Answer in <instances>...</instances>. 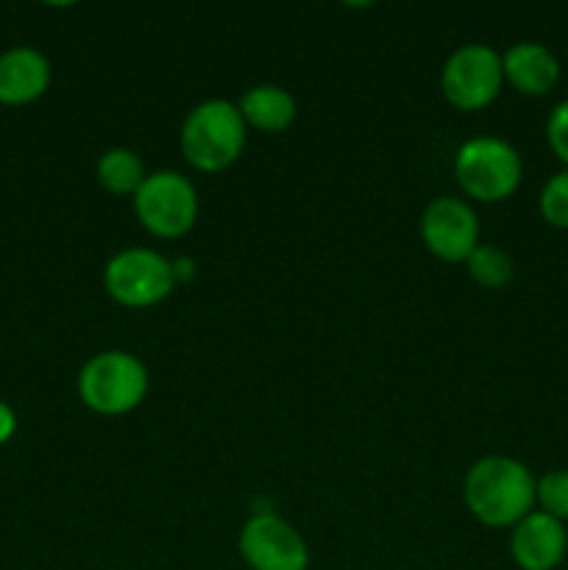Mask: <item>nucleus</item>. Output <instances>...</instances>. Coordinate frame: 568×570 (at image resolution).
Here are the masks:
<instances>
[{"instance_id":"1","label":"nucleus","mask_w":568,"mask_h":570,"mask_svg":"<svg viewBox=\"0 0 568 570\" xmlns=\"http://www.w3.org/2000/svg\"><path fill=\"white\" fill-rule=\"evenodd\" d=\"M535 484L538 479L521 460L501 454L482 456L468 468L462 501L484 527L512 529L529 512H535Z\"/></svg>"},{"instance_id":"2","label":"nucleus","mask_w":568,"mask_h":570,"mask_svg":"<svg viewBox=\"0 0 568 570\" xmlns=\"http://www.w3.org/2000/svg\"><path fill=\"white\" fill-rule=\"evenodd\" d=\"M245 139H248V126L237 104L209 98L193 106L184 117L178 145L189 167L200 173H221L243 156Z\"/></svg>"},{"instance_id":"3","label":"nucleus","mask_w":568,"mask_h":570,"mask_svg":"<svg viewBox=\"0 0 568 570\" xmlns=\"http://www.w3.org/2000/svg\"><path fill=\"white\" fill-rule=\"evenodd\" d=\"M148 387V367L131 351H100L78 373V395L84 406L106 417L137 410Z\"/></svg>"},{"instance_id":"4","label":"nucleus","mask_w":568,"mask_h":570,"mask_svg":"<svg viewBox=\"0 0 568 570\" xmlns=\"http://www.w3.org/2000/svg\"><path fill=\"white\" fill-rule=\"evenodd\" d=\"M454 176L462 193L479 204H501L521 187V154L507 139H468L454 156Z\"/></svg>"},{"instance_id":"5","label":"nucleus","mask_w":568,"mask_h":570,"mask_svg":"<svg viewBox=\"0 0 568 570\" xmlns=\"http://www.w3.org/2000/svg\"><path fill=\"white\" fill-rule=\"evenodd\" d=\"M104 287L126 309H148L176 289V267L150 248H126L104 267Z\"/></svg>"},{"instance_id":"6","label":"nucleus","mask_w":568,"mask_h":570,"mask_svg":"<svg viewBox=\"0 0 568 570\" xmlns=\"http://www.w3.org/2000/svg\"><path fill=\"white\" fill-rule=\"evenodd\" d=\"M134 212L145 232L159 239H178L198 220V193L189 178L173 170H156L134 195Z\"/></svg>"},{"instance_id":"7","label":"nucleus","mask_w":568,"mask_h":570,"mask_svg":"<svg viewBox=\"0 0 568 570\" xmlns=\"http://www.w3.org/2000/svg\"><path fill=\"white\" fill-rule=\"evenodd\" d=\"M501 87H505L501 53L482 42L457 48L440 70V92L460 111L484 109L499 98Z\"/></svg>"},{"instance_id":"8","label":"nucleus","mask_w":568,"mask_h":570,"mask_svg":"<svg viewBox=\"0 0 568 570\" xmlns=\"http://www.w3.org/2000/svg\"><path fill=\"white\" fill-rule=\"evenodd\" d=\"M239 557L251 570H310V546L298 529L273 512L248 518L239 529Z\"/></svg>"},{"instance_id":"9","label":"nucleus","mask_w":568,"mask_h":570,"mask_svg":"<svg viewBox=\"0 0 568 570\" xmlns=\"http://www.w3.org/2000/svg\"><path fill=\"white\" fill-rule=\"evenodd\" d=\"M421 239L429 248V254L438 259L468 262V256L479 245V217L473 206L462 198H443L429 200L421 215Z\"/></svg>"},{"instance_id":"10","label":"nucleus","mask_w":568,"mask_h":570,"mask_svg":"<svg viewBox=\"0 0 568 570\" xmlns=\"http://www.w3.org/2000/svg\"><path fill=\"white\" fill-rule=\"evenodd\" d=\"M568 554L566 523L546 512H529L512 527L510 557L521 570H555Z\"/></svg>"},{"instance_id":"11","label":"nucleus","mask_w":568,"mask_h":570,"mask_svg":"<svg viewBox=\"0 0 568 570\" xmlns=\"http://www.w3.org/2000/svg\"><path fill=\"white\" fill-rule=\"evenodd\" d=\"M505 83L529 98H543L560 81V59L540 42H516L501 53Z\"/></svg>"},{"instance_id":"12","label":"nucleus","mask_w":568,"mask_h":570,"mask_svg":"<svg viewBox=\"0 0 568 570\" xmlns=\"http://www.w3.org/2000/svg\"><path fill=\"white\" fill-rule=\"evenodd\" d=\"M50 87V61L37 48H11L0 53V104L26 106Z\"/></svg>"},{"instance_id":"13","label":"nucleus","mask_w":568,"mask_h":570,"mask_svg":"<svg viewBox=\"0 0 568 570\" xmlns=\"http://www.w3.org/2000/svg\"><path fill=\"white\" fill-rule=\"evenodd\" d=\"M245 126L256 128L262 134H282L287 131L298 115V104L293 95L278 83H256L239 98L237 104Z\"/></svg>"},{"instance_id":"14","label":"nucleus","mask_w":568,"mask_h":570,"mask_svg":"<svg viewBox=\"0 0 568 570\" xmlns=\"http://www.w3.org/2000/svg\"><path fill=\"white\" fill-rule=\"evenodd\" d=\"M95 176L98 184L111 195H137V189L143 187V181L148 178L145 173L143 159H139L134 150L128 148H109L106 154H100L98 165H95Z\"/></svg>"},{"instance_id":"15","label":"nucleus","mask_w":568,"mask_h":570,"mask_svg":"<svg viewBox=\"0 0 568 570\" xmlns=\"http://www.w3.org/2000/svg\"><path fill=\"white\" fill-rule=\"evenodd\" d=\"M466 265L473 282L484 289H501L512 282V259L496 245L479 243Z\"/></svg>"},{"instance_id":"16","label":"nucleus","mask_w":568,"mask_h":570,"mask_svg":"<svg viewBox=\"0 0 568 570\" xmlns=\"http://www.w3.org/2000/svg\"><path fill=\"white\" fill-rule=\"evenodd\" d=\"M535 504H540V512L557 518V521H568V468H557V471L543 473L535 484Z\"/></svg>"},{"instance_id":"17","label":"nucleus","mask_w":568,"mask_h":570,"mask_svg":"<svg viewBox=\"0 0 568 570\" xmlns=\"http://www.w3.org/2000/svg\"><path fill=\"white\" fill-rule=\"evenodd\" d=\"M538 209L540 217H543L551 228L568 232V170L555 173V176L543 184L538 198Z\"/></svg>"},{"instance_id":"18","label":"nucleus","mask_w":568,"mask_h":570,"mask_svg":"<svg viewBox=\"0 0 568 570\" xmlns=\"http://www.w3.org/2000/svg\"><path fill=\"white\" fill-rule=\"evenodd\" d=\"M546 142H549L557 161H562L568 170V98L560 100L549 111V120H546Z\"/></svg>"},{"instance_id":"19","label":"nucleus","mask_w":568,"mask_h":570,"mask_svg":"<svg viewBox=\"0 0 568 570\" xmlns=\"http://www.w3.org/2000/svg\"><path fill=\"white\" fill-rule=\"evenodd\" d=\"M17 432V415L6 401H0V445L9 443Z\"/></svg>"}]
</instances>
